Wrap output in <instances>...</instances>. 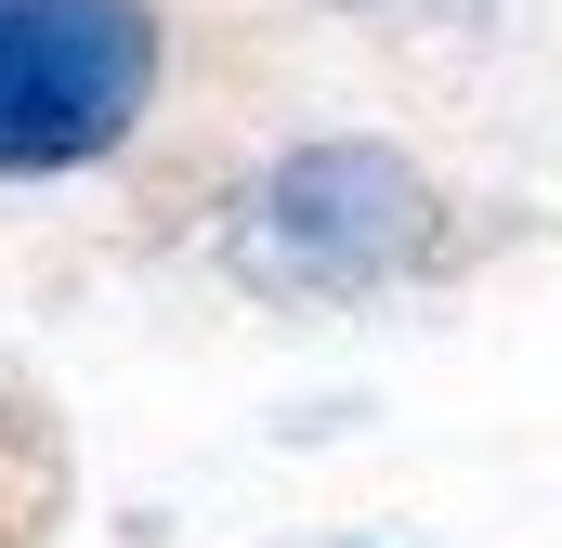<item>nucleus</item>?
Instances as JSON below:
<instances>
[{
    "instance_id": "obj_1",
    "label": "nucleus",
    "mask_w": 562,
    "mask_h": 548,
    "mask_svg": "<svg viewBox=\"0 0 562 548\" xmlns=\"http://www.w3.org/2000/svg\"><path fill=\"white\" fill-rule=\"evenodd\" d=\"M249 262L276 287H314V300H353V287H406V274L445 262V196L406 144L380 132H314L288 144L249 196Z\"/></svg>"
},
{
    "instance_id": "obj_2",
    "label": "nucleus",
    "mask_w": 562,
    "mask_h": 548,
    "mask_svg": "<svg viewBox=\"0 0 562 548\" xmlns=\"http://www.w3.org/2000/svg\"><path fill=\"white\" fill-rule=\"evenodd\" d=\"M157 105L144 0H0V183H53L119 157Z\"/></svg>"
}]
</instances>
